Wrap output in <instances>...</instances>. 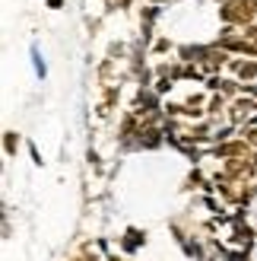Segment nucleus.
Here are the masks:
<instances>
[{
    "label": "nucleus",
    "mask_w": 257,
    "mask_h": 261,
    "mask_svg": "<svg viewBox=\"0 0 257 261\" xmlns=\"http://www.w3.org/2000/svg\"><path fill=\"white\" fill-rule=\"evenodd\" d=\"M32 58H35V73H38V76H45V61L38 58V51H35V48H32Z\"/></svg>",
    "instance_id": "obj_1"
}]
</instances>
